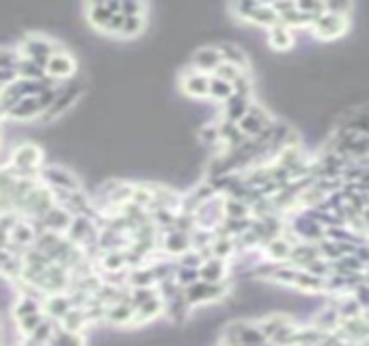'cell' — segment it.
I'll return each mask as SVG.
<instances>
[{
    "label": "cell",
    "instance_id": "cell-3",
    "mask_svg": "<svg viewBox=\"0 0 369 346\" xmlns=\"http://www.w3.org/2000/svg\"><path fill=\"white\" fill-rule=\"evenodd\" d=\"M82 93H84V82L78 80V78H74V80H70V82L58 84V98H56V102L52 104L50 111H48L46 115H43L39 121H52V119L63 117V115L68 113L70 108L82 98Z\"/></svg>",
    "mask_w": 369,
    "mask_h": 346
},
{
    "label": "cell",
    "instance_id": "cell-24",
    "mask_svg": "<svg viewBox=\"0 0 369 346\" xmlns=\"http://www.w3.org/2000/svg\"><path fill=\"white\" fill-rule=\"evenodd\" d=\"M335 308H337L341 320H352V318H356V316H363V312H365L354 294H343Z\"/></svg>",
    "mask_w": 369,
    "mask_h": 346
},
{
    "label": "cell",
    "instance_id": "cell-29",
    "mask_svg": "<svg viewBox=\"0 0 369 346\" xmlns=\"http://www.w3.org/2000/svg\"><path fill=\"white\" fill-rule=\"evenodd\" d=\"M145 15H136V17H127L125 15V24L121 29V35L119 37H125V39H132V37H139L145 29Z\"/></svg>",
    "mask_w": 369,
    "mask_h": 346
},
{
    "label": "cell",
    "instance_id": "cell-34",
    "mask_svg": "<svg viewBox=\"0 0 369 346\" xmlns=\"http://www.w3.org/2000/svg\"><path fill=\"white\" fill-rule=\"evenodd\" d=\"M272 5V9L278 13V17L283 15V13H288V11H292V9H296V5L298 3H294V0H276V3H270Z\"/></svg>",
    "mask_w": 369,
    "mask_h": 346
},
{
    "label": "cell",
    "instance_id": "cell-31",
    "mask_svg": "<svg viewBox=\"0 0 369 346\" xmlns=\"http://www.w3.org/2000/svg\"><path fill=\"white\" fill-rule=\"evenodd\" d=\"M242 72H246V70H240V68H235V65H231V63H221L219 68H216V72L212 74V76H216V78H223V80H227V82H231L233 84V80L240 76Z\"/></svg>",
    "mask_w": 369,
    "mask_h": 346
},
{
    "label": "cell",
    "instance_id": "cell-6",
    "mask_svg": "<svg viewBox=\"0 0 369 346\" xmlns=\"http://www.w3.org/2000/svg\"><path fill=\"white\" fill-rule=\"evenodd\" d=\"M350 29V17H341V15H335V13H324L320 15L315 22H313V35L320 39V41H335V39H341L345 33Z\"/></svg>",
    "mask_w": 369,
    "mask_h": 346
},
{
    "label": "cell",
    "instance_id": "cell-35",
    "mask_svg": "<svg viewBox=\"0 0 369 346\" xmlns=\"http://www.w3.org/2000/svg\"><path fill=\"white\" fill-rule=\"evenodd\" d=\"M123 24H125V15H123V13H117V15L111 20V24H108V31H106V33H111V35H121Z\"/></svg>",
    "mask_w": 369,
    "mask_h": 346
},
{
    "label": "cell",
    "instance_id": "cell-10",
    "mask_svg": "<svg viewBox=\"0 0 369 346\" xmlns=\"http://www.w3.org/2000/svg\"><path fill=\"white\" fill-rule=\"evenodd\" d=\"M86 11V22L100 33L108 31V24H111V20L121 13V3H89L84 5Z\"/></svg>",
    "mask_w": 369,
    "mask_h": 346
},
{
    "label": "cell",
    "instance_id": "cell-23",
    "mask_svg": "<svg viewBox=\"0 0 369 346\" xmlns=\"http://www.w3.org/2000/svg\"><path fill=\"white\" fill-rule=\"evenodd\" d=\"M17 76L24 78V80H46L48 78L46 68L39 65L37 61H33V59H26V57H22L19 63H17Z\"/></svg>",
    "mask_w": 369,
    "mask_h": 346
},
{
    "label": "cell",
    "instance_id": "cell-5",
    "mask_svg": "<svg viewBox=\"0 0 369 346\" xmlns=\"http://www.w3.org/2000/svg\"><path fill=\"white\" fill-rule=\"evenodd\" d=\"M229 292V286L227 281L225 284H210V281H197V284H192L190 288H186V303L188 308H194V306H205V303H216L225 299Z\"/></svg>",
    "mask_w": 369,
    "mask_h": 346
},
{
    "label": "cell",
    "instance_id": "cell-1",
    "mask_svg": "<svg viewBox=\"0 0 369 346\" xmlns=\"http://www.w3.org/2000/svg\"><path fill=\"white\" fill-rule=\"evenodd\" d=\"M15 48L19 50L22 57L37 61L39 65H43V68H46V63L50 61V57H52L54 52L65 50L56 39H50V37L39 35V33H29V35H24V37L17 41Z\"/></svg>",
    "mask_w": 369,
    "mask_h": 346
},
{
    "label": "cell",
    "instance_id": "cell-27",
    "mask_svg": "<svg viewBox=\"0 0 369 346\" xmlns=\"http://www.w3.org/2000/svg\"><path fill=\"white\" fill-rule=\"evenodd\" d=\"M199 139L207 145V147H219L223 145V137H221V128L219 121H207L199 128Z\"/></svg>",
    "mask_w": 369,
    "mask_h": 346
},
{
    "label": "cell",
    "instance_id": "cell-19",
    "mask_svg": "<svg viewBox=\"0 0 369 346\" xmlns=\"http://www.w3.org/2000/svg\"><path fill=\"white\" fill-rule=\"evenodd\" d=\"M199 273H201V279L210 281V284H225L227 281V260L210 257L203 262Z\"/></svg>",
    "mask_w": 369,
    "mask_h": 346
},
{
    "label": "cell",
    "instance_id": "cell-4",
    "mask_svg": "<svg viewBox=\"0 0 369 346\" xmlns=\"http://www.w3.org/2000/svg\"><path fill=\"white\" fill-rule=\"evenodd\" d=\"M41 184L52 190H82V182L74 171L61 165H46L41 169Z\"/></svg>",
    "mask_w": 369,
    "mask_h": 346
},
{
    "label": "cell",
    "instance_id": "cell-15",
    "mask_svg": "<svg viewBox=\"0 0 369 346\" xmlns=\"http://www.w3.org/2000/svg\"><path fill=\"white\" fill-rule=\"evenodd\" d=\"M292 251H294V245L283 234L272 238L270 243L264 245V253L268 257V262H274V264H290Z\"/></svg>",
    "mask_w": 369,
    "mask_h": 346
},
{
    "label": "cell",
    "instance_id": "cell-16",
    "mask_svg": "<svg viewBox=\"0 0 369 346\" xmlns=\"http://www.w3.org/2000/svg\"><path fill=\"white\" fill-rule=\"evenodd\" d=\"M72 299H70V292H61V294H48L43 299V314H46L50 320L54 322H61L63 316L72 310Z\"/></svg>",
    "mask_w": 369,
    "mask_h": 346
},
{
    "label": "cell",
    "instance_id": "cell-25",
    "mask_svg": "<svg viewBox=\"0 0 369 346\" xmlns=\"http://www.w3.org/2000/svg\"><path fill=\"white\" fill-rule=\"evenodd\" d=\"M225 216L227 219H249L253 216V208L244 200L225 197Z\"/></svg>",
    "mask_w": 369,
    "mask_h": 346
},
{
    "label": "cell",
    "instance_id": "cell-17",
    "mask_svg": "<svg viewBox=\"0 0 369 346\" xmlns=\"http://www.w3.org/2000/svg\"><path fill=\"white\" fill-rule=\"evenodd\" d=\"M294 43H296V39H294V33H292L290 27L281 24V22H278V24L268 29V46H270V50H274V52H290L294 48Z\"/></svg>",
    "mask_w": 369,
    "mask_h": 346
},
{
    "label": "cell",
    "instance_id": "cell-7",
    "mask_svg": "<svg viewBox=\"0 0 369 346\" xmlns=\"http://www.w3.org/2000/svg\"><path fill=\"white\" fill-rule=\"evenodd\" d=\"M76 72H78V63L76 59L68 52V50H61V52H54L50 57V61L46 63V74L56 80L58 84L63 82H70L76 78Z\"/></svg>",
    "mask_w": 369,
    "mask_h": 346
},
{
    "label": "cell",
    "instance_id": "cell-21",
    "mask_svg": "<svg viewBox=\"0 0 369 346\" xmlns=\"http://www.w3.org/2000/svg\"><path fill=\"white\" fill-rule=\"evenodd\" d=\"M219 50H221L225 63H231L240 70H251L249 54L240 46H235V43H219Z\"/></svg>",
    "mask_w": 369,
    "mask_h": 346
},
{
    "label": "cell",
    "instance_id": "cell-20",
    "mask_svg": "<svg viewBox=\"0 0 369 346\" xmlns=\"http://www.w3.org/2000/svg\"><path fill=\"white\" fill-rule=\"evenodd\" d=\"M58 324L63 329H68V331L82 333L86 329V324H91V320H89V314H86L84 308H72L68 314L63 316V320Z\"/></svg>",
    "mask_w": 369,
    "mask_h": 346
},
{
    "label": "cell",
    "instance_id": "cell-14",
    "mask_svg": "<svg viewBox=\"0 0 369 346\" xmlns=\"http://www.w3.org/2000/svg\"><path fill=\"white\" fill-rule=\"evenodd\" d=\"M221 63H223V54L219 46H201L192 54V68L205 74H214Z\"/></svg>",
    "mask_w": 369,
    "mask_h": 346
},
{
    "label": "cell",
    "instance_id": "cell-32",
    "mask_svg": "<svg viewBox=\"0 0 369 346\" xmlns=\"http://www.w3.org/2000/svg\"><path fill=\"white\" fill-rule=\"evenodd\" d=\"M121 13L127 15V17L145 15L147 13V5L139 3V0H123V3H121Z\"/></svg>",
    "mask_w": 369,
    "mask_h": 346
},
{
    "label": "cell",
    "instance_id": "cell-26",
    "mask_svg": "<svg viewBox=\"0 0 369 346\" xmlns=\"http://www.w3.org/2000/svg\"><path fill=\"white\" fill-rule=\"evenodd\" d=\"M233 93H235V91H233V84H231V82L212 76V82H210V98H212V100L221 102V106H223L227 100L233 98Z\"/></svg>",
    "mask_w": 369,
    "mask_h": 346
},
{
    "label": "cell",
    "instance_id": "cell-28",
    "mask_svg": "<svg viewBox=\"0 0 369 346\" xmlns=\"http://www.w3.org/2000/svg\"><path fill=\"white\" fill-rule=\"evenodd\" d=\"M233 91L235 96H242V98H251L253 100V91H255V84H253V76H251V70L242 72L233 80Z\"/></svg>",
    "mask_w": 369,
    "mask_h": 346
},
{
    "label": "cell",
    "instance_id": "cell-13",
    "mask_svg": "<svg viewBox=\"0 0 369 346\" xmlns=\"http://www.w3.org/2000/svg\"><path fill=\"white\" fill-rule=\"evenodd\" d=\"M162 249L166 251V255L182 257L184 253H188L192 249V238L188 232L173 227V230L164 232V236H162Z\"/></svg>",
    "mask_w": 369,
    "mask_h": 346
},
{
    "label": "cell",
    "instance_id": "cell-30",
    "mask_svg": "<svg viewBox=\"0 0 369 346\" xmlns=\"http://www.w3.org/2000/svg\"><path fill=\"white\" fill-rule=\"evenodd\" d=\"M175 281L186 290L190 288L192 284H197L201 281V273L199 269H188V266H178V273H175Z\"/></svg>",
    "mask_w": 369,
    "mask_h": 346
},
{
    "label": "cell",
    "instance_id": "cell-22",
    "mask_svg": "<svg viewBox=\"0 0 369 346\" xmlns=\"http://www.w3.org/2000/svg\"><path fill=\"white\" fill-rule=\"evenodd\" d=\"M46 346H86V338H84L82 333L63 329L61 324L56 322L54 336L50 338V342H48Z\"/></svg>",
    "mask_w": 369,
    "mask_h": 346
},
{
    "label": "cell",
    "instance_id": "cell-8",
    "mask_svg": "<svg viewBox=\"0 0 369 346\" xmlns=\"http://www.w3.org/2000/svg\"><path fill=\"white\" fill-rule=\"evenodd\" d=\"M272 123H274V119H272V115L268 113V108L262 106V104H253L251 111H249V115H246L240 123H237V126H240V130H242V133H244L249 139H257V137H262Z\"/></svg>",
    "mask_w": 369,
    "mask_h": 346
},
{
    "label": "cell",
    "instance_id": "cell-12",
    "mask_svg": "<svg viewBox=\"0 0 369 346\" xmlns=\"http://www.w3.org/2000/svg\"><path fill=\"white\" fill-rule=\"evenodd\" d=\"M41 225L46 227V232H56V234H68V230L72 227V221H74V214L61 206V204H54L50 208V212L43 216V219H39Z\"/></svg>",
    "mask_w": 369,
    "mask_h": 346
},
{
    "label": "cell",
    "instance_id": "cell-11",
    "mask_svg": "<svg viewBox=\"0 0 369 346\" xmlns=\"http://www.w3.org/2000/svg\"><path fill=\"white\" fill-rule=\"evenodd\" d=\"M43 115H46V108H43V104L39 102V98H24L19 100L13 108L11 113L5 117V121H33V119H41Z\"/></svg>",
    "mask_w": 369,
    "mask_h": 346
},
{
    "label": "cell",
    "instance_id": "cell-2",
    "mask_svg": "<svg viewBox=\"0 0 369 346\" xmlns=\"http://www.w3.org/2000/svg\"><path fill=\"white\" fill-rule=\"evenodd\" d=\"M231 11L235 13V17L251 22L255 27L272 29L274 24H278V13L272 9L270 3H235L231 5Z\"/></svg>",
    "mask_w": 369,
    "mask_h": 346
},
{
    "label": "cell",
    "instance_id": "cell-18",
    "mask_svg": "<svg viewBox=\"0 0 369 346\" xmlns=\"http://www.w3.org/2000/svg\"><path fill=\"white\" fill-rule=\"evenodd\" d=\"M253 104H255V102H253L251 98H242V96H235V93H233V98L223 104V115H221V117H223V119H229V121H235V123H240V121L249 115V111H251Z\"/></svg>",
    "mask_w": 369,
    "mask_h": 346
},
{
    "label": "cell",
    "instance_id": "cell-33",
    "mask_svg": "<svg viewBox=\"0 0 369 346\" xmlns=\"http://www.w3.org/2000/svg\"><path fill=\"white\" fill-rule=\"evenodd\" d=\"M327 11L341 15V17H350V13L354 11V5L352 3H327Z\"/></svg>",
    "mask_w": 369,
    "mask_h": 346
},
{
    "label": "cell",
    "instance_id": "cell-9",
    "mask_svg": "<svg viewBox=\"0 0 369 346\" xmlns=\"http://www.w3.org/2000/svg\"><path fill=\"white\" fill-rule=\"evenodd\" d=\"M210 82H212V74L199 72V70H194V68L182 72V76H180L182 91L188 98H194V100L210 98Z\"/></svg>",
    "mask_w": 369,
    "mask_h": 346
}]
</instances>
